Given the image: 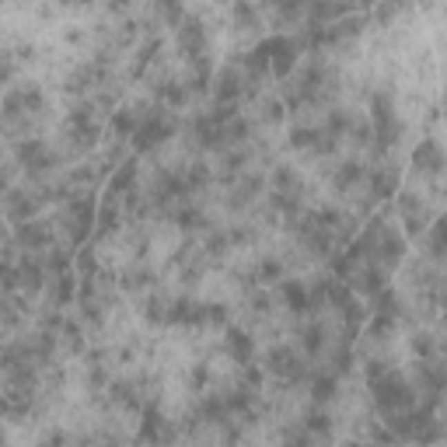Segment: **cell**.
I'll return each mask as SVG.
<instances>
[{
    "mask_svg": "<svg viewBox=\"0 0 447 447\" xmlns=\"http://www.w3.org/2000/svg\"><path fill=\"white\" fill-rule=\"evenodd\" d=\"M157 4H161V11H164V14H172V11H179L182 0H157Z\"/></svg>",
    "mask_w": 447,
    "mask_h": 447,
    "instance_id": "obj_50",
    "label": "cell"
},
{
    "mask_svg": "<svg viewBox=\"0 0 447 447\" xmlns=\"http://www.w3.org/2000/svg\"><path fill=\"white\" fill-rule=\"evenodd\" d=\"M350 279H353V290H360V294H377L381 287H384V266H357L353 272H350Z\"/></svg>",
    "mask_w": 447,
    "mask_h": 447,
    "instance_id": "obj_9",
    "label": "cell"
},
{
    "mask_svg": "<svg viewBox=\"0 0 447 447\" xmlns=\"http://www.w3.org/2000/svg\"><path fill=\"white\" fill-rule=\"evenodd\" d=\"M318 133H321V130H315V126H294V130H290V147H297V150H311L315 140H318Z\"/></svg>",
    "mask_w": 447,
    "mask_h": 447,
    "instance_id": "obj_30",
    "label": "cell"
},
{
    "mask_svg": "<svg viewBox=\"0 0 447 447\" xmlns=\"http://www.w3.org/2000/svg\"><path fill=\"white\" fill-rule=\"evenodd\" d=\"M11 70H14V67H11V56H8V52H0V84H4V81L11 77Z\"/></svg>",
    "mask_w": 447,
    "mask_h": 447,
    "instance_id": "obj_46",
    "label": "cell"
},
{
    "mask_svg": "<svg viewBox=\"0 0 447 447\" xmlns=\"http://www.w3.org/2000/svg\"><path fill=\"white\" fill-rule=\"evenodd\" d=\"M175 220H179V228H182V231H192V228H203V223H206V217H203L199 210H182Z\"/></svg>",
    "mask_w": 447,
    "mask_h": 447,
    "instance_id": "obj_37",
    "label": "cell"
},
{
    "mask_svg": "<svg viewBox=\"0 0 447 447\" xmlns=\"http://www.w3.org/2000/svg\"><path fill=\"white\" fill-rule=\"evenodd\" d=\"M4 189H8V179H4V175H0V192H4Z\"/></svg>",
    "mask_w": 447,
    "mask_h": 447,
    "instance_id": "obj_52",
    "label": "cell"
},
{
    "mask_svg": "<svg viewBox=\"0 0 447 447\" xmlns=\"http://www.w3.org/2000/svg\"><path fill=\"white\" fill-rule=\"evenodd\" d=\"M245 384H248V388H259V384H262V370H255V367H245Z\"/></svg>",
    "mask_w": 447,
    "mask_h": 447,
    "instance_id": "obj_47",
    "label": "cell"
},
{
    "mask_svg": "<svg viewBox=\"0 0 447 447\" xmlns=\"http://www.w3.org/2000/svg\"><path fill=\"white\" fill-rule=\"evenodd\" d=\"M228 353H231L238 364H248V360H252V335L241 332V328H231V332H228Z\"/></svg>",
    "mask_w": 447,
    "mask_h": 447,
    "instance_id": "obj_16",
    "label": "cell"
},
{
    "mask_svg": "<svg viewBox=\"0 0 447 447\" xmlns=\"http://www.w3.org/2000/svg\"><path fill=\"white\" fill-rule=\"evenodd\" d=\"M284 301L290 304L294 315H304L308 311V287L297 284V279H287V284H284Z\"/></svg>",
    "mask_w": 447,
    "mask_h": 447,
    "instance_id": "obj_19",
    "label": "cell"
},
{
    "mask_svg": "<svg viewBox=\"0 0 447 447\" xmlns=\"http://www.w3.org/2000/svg\"><path fill=\"white\" fill-rule=\"evenodd\" d=\"M133 182H137V157L123 161L119 172L112 175V182H108V199H112V196H126V192L133 189Z\"/></svg>",
    "mask_w": 447,
    "mask_h": 447,
    "instance_id": "obj_15",
    "label": "cell"
},
{
    "mask_svg": "<svg viewBox=\"0 0 447 447\" xmlns=\"http://www.w3.org/2000/svg\"><path fill=\"white\" fill-rule=\"evenodd\" d=\"M157 98H161V101H168V105H186L189 91H186L179 81L168 77V81H161V84H157Z\"/></svg>",
    "mask_w": 447,
    "mask_h": 447,
    "instance_id": "obj_25",
    "label": "cell"
},
{
    "mask_svg": "<svg viewBox=\"0 0 447 447\" xmlns=\"http://www.w3.org/2000/svg\"><path fill=\"white\" fill-rule=\"evenodd\" d=\"M279 272H284V266H279L276 259H266V262L259 266V276H262V279H279Z\"/></svg>",
    "mask_w": 447,
    "mask_h": 447,
    "instance_id": "obj_42",
    "label": "cell"
},
{
    "mask_svg": "<svg viewBox=\"0 0 447 447\" xmlns=\"http://www.w3.org/2000/svg\"><path fill=\"white\" fill-rule=\"evenodd\" d=\"M35 213V199H28V192H18V189H11L8 192V217L11 220H28Z\"/></svg>",
    "mask_w": 447,
    "mask_h": 447,
    "instance_id": "obj_17",
    "label": "cell"
},
{
    "mask_svg": "<svg viewBox=\"0 0 447 447\" xmlns=\"http://www.w3.org/2000/svg\"><path fill=\"white\" fill-rule=\"evenodd\" d=\"M168 137H172V123L161 116V108H154V112H143V116H140V126L133 130L130 140H133L137 150H154Z\"/></svg>",
    "mask_w": 447,
    "mask_h": 447,
    "instance_id": "obj_2",
    "label": "cell"
},
{
    "mask_svg": "<svg viewBox=\"0 0 447 447\" xmlns=\"http://www.w3.org/2000/svg\"><path fill=\"white\" fill-rule=\"evenodd\" d=\"M116 223H119V210L112 206V199H108V203L95 213V235H98V238H105L108 231H116Z\"/></svg>",
    "mask_w": 447,
    "mask_h": 447,
    "instance_id": "obj_20",
    "label": "cell"
},
{
    "mask_svg": "<svg viewBox=\"0 0 447 447\" xmlns=\"http://www.w3.org/2000/svg\"><path fill=\"white\" fill-rule=\"evenodd\" d=\"M325 301V279H318L315 287H308V311H318Z\"/></svg>",
    "mask_w": 447,
    "mask_h": 447,
    "instance_id": "obj_39",
    "label": "cell"
},
{
    "mask_svg": "<svg viewBox=\"0 0 447 447\" xmlns=\"http://www.w3.org/2000/svg\"><path fill=\"white\" fill-rule=\"evenodd\" d=\"M49 272H67L70 269V255L63 252V248H49V255H46V262H42Z\"/></svg>",
    "mask_w": 447,
    "mask_h": 447,
    "instance_id": "obj_33",
    "label": "cell"
},
{
    "mask_svg": "<svg viewBox=\"0 0 447 447\" xmlns=\"http://www.w3.org/2000/svg\"><path fill=\"white\" fill-rule=\"evenodd\" d=\"M272 186L279 189V192H301V179H297V172L290 164H279L276 172H272Z\"/></svg>",
    "mask_w": 447,
    "mask_h": 447,
    "instance_id": "obj_21",
    "label": "cell"
},
{
    "mask_svg": "<svg viewBox=\"0 0 447 447\" xmlns=\"http://www.w3.org/2000/svg\"><path fill=\"white\" fill-rule=\"evenodd\" d=\"M4 116H25V112H39L42 108V95L35 91V88H21V91H11L8 98H4Z\"/></svg>",
    "mask_w": 447,
    "mask_h": 447,
    "instance_id": "obj_7",
    "label": "cell"
},
{
    "mask_svg": "<svg viewBox=\"0 0 447 447\" xmlns=\"http://www.w3.org/2000/svg\"><path fill=\"white\" fill-rule=\"evenodd\" d=\"M444 245H447V228L444 220H433V231H430V255L440 262L444 259Z\"/></svg>",
    "mask_w": 447,
    "mask_h": 447,
    "instance_id": "obj_32",
    "label": "cell"
},
{
    "mask_svg": "<svg viewBox=\"0 0 447 447\" xmlns=\"http://www.w3.org/2000/svg\"><path fill=\"white\" fill-rule=\"evenodd\" d=\"M77 297V279L70 276V269L67 272H56V284H52V301L56 304H70Z\"/></svg>",
    "mask_w": 447,
    "mask_h": 447,
    "instance_id": "obj_18",
    "label": "cell"
},
{
    "mask_svg": "<svg viewBox=\"0 0 447 447\" xmlns=\"http://www.w3.org/2000/svg\"><path fill=\"white\" fill-rule=\"evenodd\" d=\"M350 130V116H346V112L343 108H335V112H328V123H325V137H332V140H339L343 133Z\"/></svg>",
    "mask_w": 447,
    "mask_h": 447,
    "instance_id": "obj_29",
    "label": "cell"
},
{
    "mask_svg": "<svg viewBox=\"0 0 447 447\" xmlns=\"http://www.w3.org/2000/svg\"><path fill=\"white\" fill-rule=\"evenodd\" d=\"M228 241H238V245H245V241H252V231H245V228H235V231L228 235Z\"/></svg>",
    "mask_w": 447,
    "mask_h": 447,
    "instance_id": "obj_49",
    "label": "cell"
},
{
    "mask_svg": "<svg viewBox=\"0 0 447 447\" xmlns=\"http://www.w3.org/2000/svg\"><path fill=\"white\" fill-rule=\"evenodd\" d=\"M18 245L28 248V252H39V248H49L52 245V231H49V223L42 220H21L18 223Z\"/></svg>",
    "mask_w": 447,
    "mask_h": 447,
    "instance_id": "obj_6",
    "label": "cell"
},
{
    "mask_svg": "<svg viewBox=\"0 0 447 447\" xmlns=\"http://www.w3.org/2000/svg\"><path fill=\"white\" fill-rule=\"evenodd\" d=\"M108 8H112V11H126V8H130V0H112Z\"/></svg>",
    "mask_w": 447,
    "mask_h": 447,
    "instance_id": "obj_51",
    "label": "cell"
},
{
    "mask_svg": "<svg viewBox=\"0 0 447 447\" xmlns=\"http://www.w3.org/2000/svg\"><path fill=\"white\" fill-rule=\"evenodd\" d=\"M39 154H46V143L42 140H28V143H18V161L21 164H32Z\"/></svg>",
    "mask_w": 447,
    "mask_h": 447,
    "instance_id": "obj_35",
    "label": "cell"
},
{
    "mask_svg": "<svg viewBox=\"0 0 447 447\" xmlns=\"http://www.w3.org/2000/svg\"><path fill=\"white\" fill-rule=\"evenodd\" d=\"M367 179H370V196L374 199H391L399 192V175L391 172V168H374Z\"/></svg>",
    "mask_w": 447,
    "mask_h": 447,
    "instance_id": "obj_11",
    "label": "cell"
},
{
    "mask_svg": "<svg viewBox=\"0 0 447 447\" xmlns=\"http://www.w3.org/2000/svg\"><path fill=\"white\" fill-rule=\"evenodd\" d=\"M370 297H374V311L391 315V318H395V315H399V308H402V304H399V294H391L388 287H381V290H377V294H370Z\"/></svg>",
    "mask_w": 447,
    "mask_h": 447,
    "instance_id": "obj_28",
    "label": "cell"
},
{
    "mask_svg": "<svg viewBox=\"0 0 447 447\" xmlns=\"http://www.w3.org/2000/svg\"><path fill=\"white\" fill-rule=\"evenodd\" d=\"M413 350H416L419 357H433V339H430V332H416Z\"/></svg>",
    "mask_w": 447,
    "mask_h": 447,
    "instance_id": "obj_40",
    "label": "cell"
},
{
    "mask_svg": "<svg viewBox=\"0 0 447 447\" xmlns=\"http://www.w3.org/2000/svg\"><path fill=\"white\" fill-rule=\"evenodd\" d=\"M231 241H228V235H220V231H213L210 235V241H206V248H210V255H220L223 248H228Z\"/></svg>",
    "mask_w": 447,
    "mask_h": 447,
    "instance_id": "obj_43",
    "label": "cell"
},
{
    "mask_svg": "<svg viewBox=\"0 0 447 447\" xmlns=\"http://www.w3.org/2000/svg\"><path fill=\"white\" fill-rule=\"evenodd\" d=\"M262 46H266V56H269V70H272L276 77H287V74L294 70V63H297L294 42H290V39H266Z\"/></svg>",
    "mask_w": 447,
    "mask_h": 447,
    "instance_id": "obj_3",
    "label": "cell"
},
{
    "mask_svg": "<svg viewBox=\"0 0 447 447\" xmlns=\"http://www.w3.org/2000/svg\"><path fill=\"white\" fill-rule=\"evenodd\" d=\"M137 126H140V108H123V112H116V119H112V130L119 137H133Z\"/></svg>",
    "mask_w": 447,
    "mask_h": 447,
    "instance_id": "obj_23",
    "label": "cell"
},
{
    "mask_svg": "<svg viewBox=\"0 0 447 447\" xmlns=\"http://www.w3.org/2000/svg\"><path fill=\"white\" fill-rule=\"evenodd\" d=\"M374 259L381 266H399L406 259V238L399 231H381L374 241Z\"/></svg>",
    "mask_w": 447,
    "mask_h": 447,
    "instance_id": "obj_5",
    "label": "cell"
},
{
    "mask_svg": "<svg viewBox=\"0 0 447 447\" xmlns=\"http://www.w3.org/2000/svg\"><path fill=\"white\" fill-rule=\"evenodd\" d=\"M301 346L315 357V353L325 346V328H321V325H315V321H311V325H301Z\"/></svg>",
    "mask_w": 447,
    "mask_h": 447,
    "instance_id": "obj_26",
    "label": "cell"
},
{
    "mask_svg": "<svg viewBox=\"0 0 447 447\" xmlns=\"http://www.w3.org/2000/svg\"><path fill=\"white\" fill-rule=\"evenodd\" d=\"M206 182H210L206 164H189V172H186V186H189V192H192V189H203Z\"/></svg>",
    "mask_w": 447,
    "mask_h": 447,
    "instance_id": "obj_34",
    "label": "cell"
},
{
    "mask_svg": "<svg viewBox=\"0 0 447 447\" xmlns=\"http://www.w3.org/2000/svg\"><path fill=\"white\" fill-rule=\"evenodd\" d=\"M370 391H374V402H377V409H381L384 416L409 413L413 402H416V391H413L409 381H406L402 374H395V370H388L384 377H377V381L370 384Z\"/></svg>",
    "mask_w": 447,
    "mask_h": 447,
    "instance_id": "obj_1",
    "label": "cell"
},
{
    "mask_svg": "<svg viewBox=\"0 0 447 447\" xmlns=\"http://www.w3.org/2000/svg\"><path fill=\"white\" fill-rule=\"evenodd\" d=\"M279 116H284V101H269V105H266V119L272 123V119H279Z\"/></svg>",
    "mask_w": 447,
    "mask_h": 447,
    "instance_id": "obj_48",
    "label": "cell"
},
{
    "mask_svg": "<svg viewBox=\"0 0 447 447\" xmlns=\"http://www.w3.org/2000/svg\"><path fill=\"white\" fill-rule=\"evenodd\" d=\"M413 164H416V172H423V175H437L440 164H444L440 147L433 140H419V147L413 150Z\"/></svg>",
    "mask_w": 447,
    "mask_h": 447,
    "instance_id": "obj_10",
    "label": "cell"
},
{
    "mask_svg": "<svg viewBox=\"0 0 447 447\" xmlns=\"http://www.w3.org/2000/svg\"><path fill=\"white\" fill-rule=\"evenodd\" d=\"M259 189H262V179H259V175H248V179H245V182L231 192V206H235V210H241L248 199H255V192H259Z\"/></svg>",
    "mask_w": 447,
    "mask_h": 447,
    "instance_id": "obj_24",
    "label": "cell"
},
{
    "mask_svg": "<svg viewBox=\"0 0 447 447\" xmlns=\"http://www.w3.org/2000/svg\"><path fill=\"white\" fill-rule=\"evenodd\" d=\"M335 388H339V384H335V374H318V377L311 381V399H315L318 406H325V402L335 395Z\"/></svg>",
    "mask_w": 447,
    "mask_h": 447,
    "instance_id": "obj_22",
    "label": "cell"
},
{
    "mask_svg": "<svg viewBox=\"0 0 447 447\" xmlns=\"http://www.w3.org/2000/svg\"><path fill=\"white\" fill-rule=\"evenodd\" d=\"M328 426H332V423H328V413H325V409H315V413H308V416H304V430H308V433H315V437H325V433H328Z\"/></svg>",
    "mask_w": 447,
    "mask_h": 447,
    "instance_id": "obj_31",
    "label": "cell"
},
{
    "mask_svg": "<svg viewBox=\"0 0 447 447\" xmlns=\"http://www.w3.org/2000/svg\"><path fill=\"white\" fill-rule=\"evenodd\" d=\"M203 315H206L210 325H223V321H228V308H223V304H203Z\"/></svg>",
    "mask_w": 447,
    "mask_h": 447,
    "instance_id": "obj_38",
    "label": "cell"
},
{
    "mask_svg": "<svg viewBox=\"0 0 447 447\" xmlns=\"http://www.w3.org/2000/svg\"><path fill=\"white\" fill-rule=\"evenodd\" d=\"M332 364H335V374H350V370H353V357H350V350L343 346L339 353H335V360H332Z\"/></svg>",
    "mask_w": 447,
    "mask_h": 447,
    "instance_id": "obj_41",
    "label": "cell"
},
{
    "mask_svg": "<svg viewBox=\"0 0 447 447\" xmlns=\"http://www.w3.org/2000/svg\"><path fill=\"white\" fill-rule=\"evenodd\" d=\"M77 269H81L84 276H95V269H98L95 255H91V252H81V255H77Z\"/></svg>",
    "mask_w": 447,
    "mask_h": 447,
    "instance_id": "obj_44",
    "label": "cell"
},
{
    "mask_svg": "<svg viewBox=\"0 0 447 447\" xmlns=\"http://www.w3.org/2000/svg\"><path fill=\"white\" fill-rule=\"evenodd\" d=\"M164 321H172V325H206V315H203V304H196L189 297H179L172 308H168Z\"/></svg>",
    "mask_w": 447,
    "mask_h": 447,
    "instance_id": "obj_8",
    "label": "cell"
},
{
    "mask_svg": "<svg viewBox=\"0 0 447 447\" xmlns=\"http://www.w3.org/2000/svg\"><path fill=\"white\" fill-rule=\"evenodd\" d=\"M241 91H245V81H241L238 70H223V74L217 77V105H231V101H238Z\"/></svg>",
    "mask_w": 447,
    "mask_h": 447,
    "instance_id": "obj_12",
    "label": "cell"
},
{
    "mask_svg": "<svg viewBox=\"0 0 447 447\" xmlns=\"http://www.w3.org/2000/svg\"><path fill=\"white\" fill-rule=\"evenodd\" d=\"M360 179H364V164L360 161H346L339 172H335V186H339V189H353Z\"/></svg>",
    "mask_w": 447,
    "mask_h": 447,
    "instance_id": "obj_27",
    "label": "cell"
},
{
    "mask_svg": "<svg viewBox=\"0 0 447 447\" xmlns=\"http://www.w3.org/2000/svg\"><path fill=\"white\" fill-rule=\"evenodd\" d=\"M42 262L35 259V255H25L21 259V266H18V287H25L28 294H35L39 287H42Z\"/></svg>",
    "mask_w": 447,
    "mask_h": 447,
    "instance_id": "obj_14",
    "label": "cell"
},
{
    "mask_svg": "<svg viewBox=\"0 0 447 447\" xmlns=\"http://www.w3.org/2000/svg\"><path fill=\"white\" fill-rule=\"evenodd\" d=\"M235 14H238V21H241V25H255V11L245 4V0H241V4L235 8Z\"/></svg>",
    "mask_w": 447,
    "mask_h": 447,
    "instance_id": "obj_45",
    "label": "cell"
},
{
    "mask_svg": "<svg viewBox=\"0 0 447 447\" xmlns=\"http://www.w3.org/2000/svg\"><path fill=\"white\" fill-rule=\"evenodd\" d=\"M203 42H206L203 25H199L196 18H186L182 28H179V46H182L186 52H192V56H203Z\"/></svg>",
    "mask_w": 447,
    "mask_h": 447,
    "instance_id": "obj_13",
    "label": "cell"
},
{
    "mask_svg": "<svg viewBox=\"0 0 447 447\" xmlns=\"http://www.w3.org/2000/svg\"><path fill=\"white\" fill-rule=\"evenodd\" d=\"M266 370H269V374H279V377H290V381H304V364H301V360L294 357V350H287V346L269 350Z\"/></svg>",
    "mask_w": 447,
    "mask_h": 447,
    "instance_id": "obj_4",
    "label": "cell"
},
{
    "mask_svg": "<svg viewBox=\"0 0 447 447\" xmlns=\"http://www.w3.org/2000/svg\"><path fill=\"white\" fill-rule=\"evenodd\" d=\"M154 284V272L150 269H130L126 272V287L130 290H140V287H150Z\"/></svg>",
    "mask_w": 447,
    "mask_h": 447,
    "instance_id": "obj_36",
    "label": "cell"
}]
</instances>
